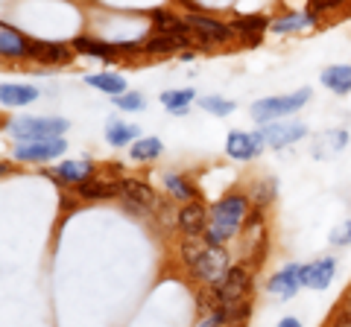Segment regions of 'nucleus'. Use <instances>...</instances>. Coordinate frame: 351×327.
<instances>
[{
	"instance_id": "obj_1",
	"label": "nucleus",
	"mask_w": 351,
	"mask_h": 327,
	"mask_svg": "<svg viewBox=\"0 0 351 327\" xmlns=\"http://www.w3.org/2000/svg\"><path fill=\"white\" fill-rule=\"evenodd\" d=\"M182 257H184V266L191 269L193 280H202L205 287H214L219 283L228 269H232V257L223 246H208L202 237H188L182 243Z\"/></svg>"
},
{
	"instance_id": "obj_2",
	"label": "nucleus",
	"mask_w": 351,
	"mask_h": 327,
	"mask_svg": "<svg viewBox=\"0 0 351 327\" xmlns=\"http://www.w3.org/2000/svg\"><path fill=\"white\" fill-rule=\"evenodd\" d=\"M249 213V199L240 193H232L226 199H219L214 208H211V225L205 231V243L208 246H223L226 239H232L237 234V228L243 225Z\"/></svg>"
},
{
	"instance_id": "obj_3",
	"label": "nucleus",
	"mask_w": 351,
	"mask_h": 327,
	"mask_svg": "<svg viewBox=\"0 0 351 327\" xmlns=\"http://www.w3.org/2000/svg\"><path fill=\"white\" fill-rule=\"evenodd\" d=\"M307 100H311V88H299L295 94H284V96H267V100L252 103V117H255L261 126L276 123V120L295 114L299 108H304Z\"/></svg>"
},
{
	"instance_id": "obj_4",
	"label": "nucleus",
	"mask_w": 351,
	"mask_h": 327,
	"mask_svg": "<svg viewBox=\"0 0 351 327\" xmlns=\"http://www.w3.org/2000/svg\"><path fill=\"white\" fill-rule=\"evenodd\" d=\"M68 120L62 117H15L9 123V132L18 140H44V138H62L68 132Z\"/></svg>"
},
{
	"instance_id": "obj_5",
	"label": "nucleus",
	"mask_w": 351,
	"mask_h": 327,
	"mask_svg": "<svg viewBox=\"0 0 351 327\" xmlns=\"http://www.w3.org/2000/svg\"><path fill=\"white\" fill-rule=\"evenodd\" d=\"M252 278H249V272L243 269V266H232L228 269V275L219 280V283H214V287H208L211 289V307L217 310V307H228V304H240L246 298V292H249V283Z\"/></svg>"
},
{
	"instance_id": "obj_6",
	"label": "nucleus",
	"mask_w": 351,
	"mask_h": 327,
	"mask_svg": "<svg viewBox=\"0 0 351 327\" xmlns=\"http://www.w3.org/2000/svg\"><path fill=\"white\" fill-rule=\"evenodd\" d=\"M64 138H44V140H21L15 146V158L18 161H27V164H36V161H56L64 155Z\"/></svg>"
},
{
	"instance_id": "obj_7",
	"label": "nucleus",
	"mask_w": 351,
	"mask_h": 327,
	"mask_svg": "<svg viewBox=\"0 0 351 327\" xmlns=\"http://www.w3.org/2000/svg\"><path fill=\"white\" fill-rule=\"evenodd\" d=\"M120 199H123V208L135 216H147L156 208V193H152V187L144 181H135V179L120 181Z\"/></svg>"
},
{
	"instance_id": "obj_8",
	"label": "nucleus",
	"mask_w": 351,
	"mask_h": 327,
	"mask_svg": "<svg viewBox=\"0 0 351 327\" xmlns=\"http://www.w3.org/2000/svg\"><path fill=\"white\" fill-rule=\"evenodd\" d=\"M184 21H188L191 32H196V38H199L202 44H226V41L234 38L232 24H223V21H214V18H208V15L193 12V15H188Z\"/></svg>"
},
{
	"instance_id": "obj_9",
	"label": "nucleus",
	"mask_w": 351,
	"mask_h": 327,
	"mask_svg": "<svg viewBox=\"0 0 351 327\" xmlns=\"http://www.w3.org/2000/svg\"><path fill=\"white\" fill-rule=\"evenodd\" d=\"M141 47L144 44H135V41H94V38H73V50H80V53H88V56H94V59H106V62H112L117 59L120 53H141Z\"/></svg>"
},
{
	"instance_id": "obj_10",
	"label": "nucleus",
	"mask_w": 351,
	"mask_h": 327,
	"mask_svg": "<svg viewBox=\"0 0 351 327\" xmlns=\"http://www.w3.org/2000/svg\"><path fill=\"white\" fill-rule=\"evenodd\" d=\"M261 135L263 140H267V146L272 149H284V146H290L295 144V140H302L307 135V126L299 123V120H276V123H267V126H261Z\"/></svg>"
},
{
	"instance_id": "obj_11",
	"label": "nucleus",
	"mask_w": 351,
	"mask_h": 327,
	"mask_svg": "<svg viewBox=\"0 0 351 327\" xmlns=\"http://www.w3.org/2000/svg\"><path fill=\"white\" fill-rule=\"evenodd\" d=\"M263 146H267V140H263L261 132H232L226 138V152H228V158H234V161L258 158Z\"/></svg>"
},
{
	"instance_id": "obj_12",
	"label": "nucleus",
	"mask_w": 351,
	"mask_h": 327,
	"mask_svg": "<svg viewBox=\"0 0 351 327\" xmlns=\"http://www.w3.org/2000/svg\"><path fill=\"white\" fill-rule=\"evenodd\" d=\"M302 275H304V266H299V263H287V266L278 269L276 275L269 278L267 289L272 292V296H278V298H293L295 292L304 287Z\"/></svg>"
},
{
	"instance_id": "obj_13",
	"label": "nucleus",
	"mask_w": 351,
	"mask_h": 327,
	"mask_svg": "<svg viewBox=\"0 0 351 327\" xmlns=\"http://www.w3.org/2000/svg\"><path fill=\"white\" fill-rule=\"evenodd\" d=\"M208 225H211V211L202 202H188L179 211V231L184 237H205Z\"/></svg>"
},
{
	"instance_id": "obj_14",
	"label": "nucleus",
	"mask_w": 351,
	"mask_h": 327,
	"mask_svg": "<svg viewBox=\"0 0 351 327\" xmlns=\"http://www.w3.org/2000/svg\"><path fill=\"white\" fill-rule=\"evenodd\" d=\"M73 56V44H62V41H32L29 44V59L38 64H64Z\"/></svg>"
},
{
	"instance_id": "obj_15",
	"label": "nucleus",
	"mask_w": 351,
	"mask_h": 327,
	"mask_svg": "<svg viewBox=\"0 0 351 327\" xmlns=\"http://www.w3.org/2000/svg\"><path fill=\"white\" fill-rule=\"evenodd\" d=\"M334 275H337V260L334 257H319V260H313V263L304 266L302 280H304L307 289H328Z\"/></svg>"
},
{
	"instance_id": "obj_16",
	"label": "nucleus",
	"mask_w": 351,
	"mask_h": 327,
	"mask_svg": "<svg viewBox=\"0 0 351 327\" xmlns=\"http://www.w3.org/2000/svg\"><path fill=\"white\" fill-rule=\"evenodd\" d=\"M56 181H62V184H85V181H91V176H94V164L91 161H62L56 170L50 172Z\"/></svg>"
},
{
	"instance_id": "obj_17",
	"label": "nucleus",
	"mask_w": 351,
	"mask_h": 327,
	"mask_svg": "<svg viewBox=\"0 0 351 327\" xmlns=\"http://www.w3.org/2000/svg\"><path fill=\"white\" fill-rule=\"evenodd\" d=\"M29 44L32 41L18 32L12 24H0V53L6 59H21V56H29Z\"/></svg>"
},
{
	"instance_id": "obj_18",
	"label": "nucleus",
	"mask_w": 351,
	"mask_h": 327,
	"mask_svg": "<svg viewBox=\"0 0 351 327\" xmlns=\"http://www.w3.org/2000/svg\"><path fill=\"white\" fill-rule=\"evenodd\" d=\"M38 100V88L32 85H21V82H6L0 88V103L6 108H21V105H29Z\"/></svg>"
},
{
	"instance_id": "obj_19",
	"label": "nucleus",
	"mask_w": 351,
	"mask_h": 327,
	"mask_svg": "<svg viewBox=\"0 0 351 327\" xmlns=\"http://www.w3.org/2000/svg\"><path fill=\"white\" fill-rule=\"evenodd\" d=\"M322 85L334 94H348L351 91V64H331L322 70Z\"/></svg>"
},
{
	"instance_id": "obj_20",
	"label": "nucleus",
	"mask_w": 351,
	"mask_h": 327,
	"mask_svg": "<svg viewBox=\"0 0 351 327\" xmlns=\"http://www.w3.org/2000/svg\"><path fill=\"white\" fill-rule=\"evenodd\" d=\"M106 140H108L112 146L135 144V140H138V126H132V123H123V120L108 117V123H106Z\"/></svg>"
},
{
	"instance_id": "obj_21",
	"label": "nucleus",
	"mask_w": 351,
	"mask_h": 327,
	"mask_svg": "<svg viewBox=\"0 0 351 327\" xmlns=\"http://www.w3.org/2000/svg\"><path fill=\"white\" fill-rule=\"evenodd\" d=\"M85 82L91 85V88L108 94V96L126 94V79L120 73H91V76H85Z\"/></svg>"
},
{
	"instance_id": "obj_22",
	"label": "nucleus",
	"mask_w": 351,
	"mask_h": 327,
	"mask_svg": "<svg viewBox=\"0 0 351 327\" xmlns=\"http://www.w3.org/2000/svg\"><path fill=\"white\" fill-rule=\"evenodd\" d=\"M152 21H156V27H158L161 36H179V38H188V32H191L188 21L176 18V15H170V12H164V9H156V12H152Z\"/></svg>"
},
{
	"instance_id": "obj_23",
	"label": "nucleus",
	"mask_w": 351,
	"mask_h": 327,
	"mask_svg": "<svg viewBox=\"0 0 351 327\" xmlns=\"http://www.w3.org/2000/svg\"><path fill=\"white\" fill-rule=\"evenodd\" d=\"M76 193L82 196V199H114V196H120V181H85L76 187Z\"/></svg>"
},
{
	"instance_id": "obj_24",
	"label": "nucleus",
	"mask_w": 351,
	"mask_h": 327,
	"mask_svg": "<svg viewBox=\"0 0 351 327\" xmlns=\"http://www.w3.org/2000/svg\"><path fill=\"white\" fill-rule=\"evenodd\" d=\"M164 190H167L173 199H179V202H196V196H199V190H196L188 179H184V176H176V172L164 176Z\"/></svg>"
},
{
	"instance_id": "obj_25",
	"label": "nucleus",
	"mask_w": 351,
	"mask_h": 327,
	"mask_svg": "<svg viewBox=\"0 0 351 327\" xmlns=\"http://www.w3.org/2000/svg\"><path fill=\"white\" fill-rule=\"evenodd\" d=\"M346 144H348V132H343V129H334V132L319 135V144L313 146V155L316 158H328V155H334V152L346 149Z\"/></svg>"
},
{
	"instance_id": "obj_26",
	"label": "nucleus",
	"mask_w": 351,
	"mask_h": 327,
	"mask_svg": "<svg viewBox=\"0 0 351 327\" xmlns=\"http://www.w3.org/2000/svg\"><path fill=\"white\" fill-rule=\"evenodd\" d=\"M196 100V91L193 88H176V91H164L161 94V105L173 114H184L188 105Z\"/></svg>"
},
{
	"instance_id": "obj_27",
	"label": "nucleus",
	"mask_w": 351,
	"mask_h": 327,
	"mask_svg": "<svg viewBox=\"0 0 351 327\" xmlns=\"http://www.w3.org/2000/svg\"><path fill=\"white\" fill-rule=\"evenodd\" d=\"M272 24L267 18H261V15H249V18H234L232 21V29H234V36H246L249 41H258V36L263 29H269Z\"/></svg>"
},
{
	"instance_id": "obj_28",
	"label": "nucleus",
	"mask_w": 351,
	"mask_h": 327,
	"mask_svg": "<svg viewBox=\"0 0 351 327\" xmlns=\"http://www.w3.org/2000/svg\"><path fill=\"white\" fill-rule=\"evenodd\" d=\"M319 24V15L316 12H304V15H287V18H278L272 21V32H278V36H284V32H293V29H302V27H316Z\"/></svg>"
},
{
	"instance_id": "obj_29",
	"label": "nucleus",
	"mask_w": 351,
	"mask_h": 327,
	"mask_svg": "<svg viewBox=\"0 0 351 327\" xmlns=\"http://www.w3.org/2000/svg\"><path fill=\"white\" fill-rule=\"evenodd\" d=\"M161 140L158 138H138L135 144L129 146V158L132 161H152L161 155Z\"/></svg>"
},
{
	"instance_id": "obj_30",
	"label": "nucleus",
	"mask_w": 351,
	"mask_h": 327,
	"mask_svg": "<svg viewBox=\"0 0 351 327\" xmlns=\"http://www.w3.org/2000/svg\"><path fill=\"white\" fill-rule=\"evenodd\" d=\"M191 41L188 38H179V36H149L147 41H144V50L147 53H176L179 47H188Z\"/></svg>"
},
{
	"instance_id": "obj_31",
	"label": "nucleus",
	"mask_w": 351,
	"mask_h": 327,
	"mask_svg": "<svg viewBox=\"0 0 351 327\" xmlns=\"http://www.w3.org/2000/svg\"><path fill=\"white\" fill-rule=\"evenodd\" d=\"M199 108H202V112H208V114H214V117H228L234 112V103L211 94V96H199Z\"/></svg>"
},
{
	"instance_id": "obj_32",
	"label": "nucleus",
	"mask_w": 351,
	"mask_h": 327,
	"mask_svg": "<svg viewBox=\"0 0 351 327\" xmlns=\"http://www.w3.org/2000/svg\"><path fill=\"white\" fill-rule=\"evenodd\" d=\"M114 105H117V108H123V112H144V108H147V100H144V96H141L138 91H126V94L114 96Z\"/></svg>"
},
{
	"instance_id": "obj_33",
	"label": "nucleus",
	"mask_w": 351,
	"mask_h": 327,
	"mask_svg": "<svg viewBox=\"0 0 351 327\" xmlns=\"http://www.w3.org/2000/svg\"><path fill=\"white\" fill-rule=\"evenodd\" d=\"M346 0H307V6H311V12H328V9H339Z\"/></svg>"
},
{
	"instance_id": "obj_34",
	"label": "nucleus",
	"mask_w": 351,
	"mask_h": 327,
	"mask_svg": "<svg viewBox=\"0 0 351 327\" xmlns=\"http://www.w3.org/2000/svg\"><path fill=\"white\" fill-rule=\"evenodd\" d=\"M331 243H334V246H348V243H351V231H348V222H346L343 228H337V231L331 234Z\"/></svg>"
},
{
	"instance_id": "obj_35",
	"label": "nucleus",
	"mask_w": 351,
	"mask_h": 327,
	"mask_svg": "<svg viewBox=\"0 0 351 327\" xmlns=\"http://www.w3.org/2000/svg\"><path fill=\"white\" fill-rule=\"evenodd\" d=\"M272 187H276V184H255V190L258 193H252V199H258V202H267V199H272Z\"/></svg>"
},
{
	"instance_id": "obj_36",
	"label": "nucleus",
	"mask_w": 351,
	"mask_h": 327,
	"mask_svg": "<svg viewBox=\"0 0 351 327\" xmlns=\"http://www.w3.org/2000/svg\"><path fill=\"white\" fill-rule=\"evenodd\" d=\"M334 327H351V310L348 307L339 310V315L334 319Z\"/></svg>"
},
{
	"instance_id": "obj_37",
	"label": "nucleus",
	"mask_w": 351,
	"mask_h": 327,
	"mask_svg": "<svg viewBox=\"0 0 351 327\" xmlns=\"http://www.w3.org/2000/svg\"><path fill=\"white\" fill-rule=\"evenodd\" d=\"M278 327H302V322H299V319H293V315H287V319H281V322H278Z\"/></svg>"
},
{
	"instance_id": "obj_38",
	"label": "nucleus",
	"mask_w": 351,
	"mask_h": 327,
	"mask_svg": "<svg viewBox=\"0 0 351 327\" xmlns=\"http://www.w3.org/2000/svg\"><path fill=\"white\" fill-rule=\"evenodd\" d=\"M346 307H348V310H351V296H348V301H346Z\"/></svg>"
},
{
	"instance_id": "obj_39",
	"label": "nucleus",
	"mask_w": 351,
	"mask_h": 327,
	"mask_svg": "<svg viewBox=\"0 0 351 327\" xmlns=\"http://www.w3.org/2000/svg\"><path fill=\"white\" fill-rule=\"evenodd\" d=\"M348 231H351V222H348Z\"/></svg>"
}]
</instances>
